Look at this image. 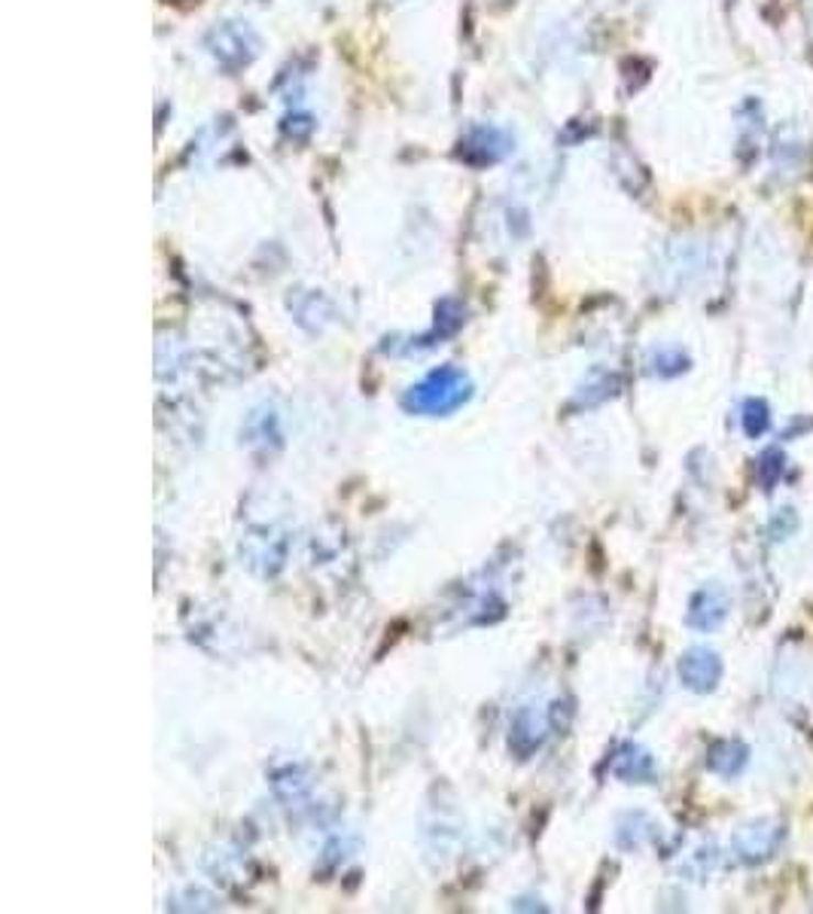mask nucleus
<instances>
[{
    "label": "nucleus",
    "instance_id": "obj_1",
    "mask_svg": "<svg viewBox=\"0 0 813 914\" xmlns=\"http://www.w3.org/2000/svg\"><path fill=\"white\" fill-rule=\"evenodd\" d=\"M470 393H473V384L466 379V372L454 369V366H442V369L430 372L420 384H415L406 393L403 405L415 415H448V412H454L466 403Z\"/></svg>",
    "mask_w": 813,
    "mask_h": 914
},
{
    "label": "nucleus",
    "instance_id": "obj_7",
    "mask_svg": "<svg viewBox=\"0 0 813 914\" xmlns=\"http://www.w3.org/2000/svg\"><path fill=\"white\" fill-rule=\"evenodd\" d=\"M740 424H744V433H747L749 439H761L765 433L771 431V405L759 400V396L747 400L744 409H740Z\"/></svg>",
    "mask_w": 813,
    "mask_h": 914
},
{
    "label": "nucleus",
    "instance_id": "obj_3",
    "mask_svg": "<svg viewBox=\"0 0 813 914\" xmlns=\"http://www.w3.org/2000/svg\"><path fill=\"white\" fill-rule=\"evenodd\" d=\"M728 610H732L728 591L719 583H707V586H701L692 595L689 613H685V625L692 628V631L707 634V631H716L728 619Z\"/></svg>",
    "mask_w": 813,
    "mask_h": 914
},
{
    "label": "nucleus",
    "instance_id": "obj_8",
    "mask_svg": "<svg viewBox=\"0 0 813 914\" xmlns=\"http://www.w3.org/2000/svg\"><path fill=\"white\" fill-rule=\"evenodd\" d=\"M756 472H759L761 488H765V491H774L777 485H780V479L787 476V455H783L780 448H765L759 455V467H756Z\"/></svg>",
    "mask_w": 813,
    "mask_h": 914
},
{
    "label": "nucleus",
    "instance_id": "obj_9",
    "mask_svg": "<svg viewBox=\"0 0 813 914\" xmlns=\"http://www.w3.org/2000/svg\"><path fill=\"white\" fill-rule=\"evenodd\" d=\"M652 369L658 376H680L689 369V357L680 351V348H661V351L652 353Z\"/></svg>",
    "mask_w": 813,
    "mask_h": 914
},
{
    "label": "nucleus",
    "instance_id": "obj_6",
    "mask_svg": "<svg viewBox=\"0 0 813 914\" xmlns=\"http://www.w3.org/2000/svg\"><path fill=\"white\" fill-rule=\"evenodd\" d=\"M749 762V747L735 738H725L707 750V769L719 777H737L740 771L747 769Z\"/></svg>",
    "mask_w": 813,
    "mask_h": 914
},
{
    "label": "nucleus",
    "instance_id": "obj_4",
    "mask_svg": "<svg viewBox=\"0 0 813 914\" xmlns=\"http://www.w3.org/2000/svg\"><path fill=\"white\" fill-rule=\"evenodd\" d=\"M680 679L685 689H692L697 695L713 693L722 679V659L716 650L710 646H692L689 653H682L680 659Z\"/></svg>",
    "mask_w": 813,
    "mask_h": 914
},
{
    "label": "nucleus",
    "instance_id": "obj_2",
    "mask_svg": "<svg viewBox=\"0 0 813 914\" xmlns=\"http://www.w3.org/2000/svg\"><path fill=\"white\" fill-rule=\"evenodd\" d=\"M787 836V826L777 817H759V820L744 823L732 838V848H735L737 860L747 862V866H759V862L771 860Z\"/></svg>",
    "mask_w": 813,
    "mask_h": 914
},
{
    "label": "nucleus",
    "instance_id": "obj_5",
    "mask_svg": "<svg viewBox=\"0 0 813 914\" xmlns=\"http://www.w3.org/2000/svg\"><path fill=\"white\" fill-rule=\"evenodd\" d=\"M613 774L625 784H652L656 759L649 757V750H644V747L622 744L613 757Z\"/></svg>",
    "mask_w": 813,
    "mask_h": 914
}]
</instances>
